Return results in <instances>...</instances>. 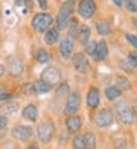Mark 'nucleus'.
Wrapping results in <instances>:
<instances>
[{
	"instance_id": "nucleus-1",
	"label": "nucleus",
	"mask_w": 137,
	"mask_h": 149,
	"mask_svg": "<svg viewBox=\"0 0 137 149\" xmlns=\"http://www.w3.org/2000/svg\"><path fill=\"white\" fill-rule=\"evenodd\" d=\"M115 115L122 124H134L136 123V114L134 109L130 106L128 102L120 100L115 105Z\"/></svg>"
},
{
	"instance_id": "nucleus-2",
	"label": "nucleus",
	"mask_w": 137,
	"mask_h": 149,
	"mask_svg": "<svg viewBox=\"0 0 137 149\" xmlns=\"http://www.w3.org/2000/svg\"><path fill=\"white\" fill-rule=\"evenodd\" d=\"M53 24V16L47 12H41V13H37L33 21H31V25L34 28V31L37 33H44L50 28V25Z\"/></svg>"
},
{
	"instance_id": "nucleus-3",
	"label": "nucleus",
	"mask_w": 137,
	"mask_h": 149,
	"mask_svg": "<svg viewBox=\"0 0 137 149\" xmlns=\"http://www.w3.org/2000/svg\"><path fill=\"white\" fill-rule=\"evenodd\" d=\"M74 5L75 2L74 0H68V2H65L59 12H58V16H56V24H58V28H65L66 24H68V21L71 19V15H72V10H74Z\"/></svg>"
},
{
	"instance_id": "nucleus-4",
	"label": "nucleus",
	"mask_w": 137,
	"mask_h": 149,
	"mask_svg": "<svg viewBox=\"0 0 137 149\" xmlns=\"http://www.w3.org/2000/svg\"><path fill=\"white\" fill-rule=\"evenodd\" d=\"M53 134H55V127H53L52 121L44 120V121H41L38 124V127H37V136H38V139L41 142H44V143L50 142Z\"/></svg>"
},
{
	"instance_id": "nucleus-5",
	"label": "nucleus",
	"mask_w": 137,
	"mask_h": 149,
	"mask_svg": "<svg viewBox=\"0 0 137 149\" xmlns=\"http://www.w3.org/2000/svg\"><path fill=\"white\" fill-rule=\"evenodd\" d=\"M93 120H95V124H96L97 127L103 129V127H108V125L112 124V121H113V115H112V111H111V109L103 108V109H100V111L96 112V115H95Z\"/></svg>"
},
{
	"instance_id": "nucleus-6",
	"label": "nucleus",
	"mask_w": 137,
	"mask_h": 149,
	"mask_svg": "<svg viewBox=\"0 0 137 149\" xmlns=\"http://www.w3.org/2000/svg\"><path fill=\"white\" fill-rule=\"evenodd\" d=\"M78 13L84 19H90L96 13V3L95 0H80L78 3Z\"/></svg>"
},
{
	"instance_id": "nucleus-7",
	"label": "nucleus",
	"mask_w": 137,
	"mask_h": 149,
	"mask_svg": "<svg viewBox=\"0 0 137 149\" xmlns=\"http://www.w3.org/2000/svg\"><path fill=\"white\" fill-rule=\"evenodd\" d=\"M33 129L30 125H15L12 129V136L16 139V140H21V142H25V140H30L33 137Z\"/></svg>"
},
{
	"instance_id": "nucleus-8",
	"label": "nucleus",
	"mask_w": 137,
	"mask_h": 149,
	"mask_svg": "<svg viewBox=\"0 0 137 149\" xmlns=\"http://www.w3.org/2000/svg\"><path fill=\"white\" fill-rule=\"evenodd\" d=\"M80 105H81L80 93H71L70 96H68V100H66V105H65V114L74 115L75 112H78Z\"/></svg>"
},
{
	"instance_id": "nucleus-9",
	"label": "nucleus",
	"mask_w": 137,
	"mask_h": 149,
	"mask_svg": "<svg viewBox=\"0 0 137 149\" xmlns=\"http://www.w3.org/2000/svg\"><path fill=\"white\" fill-rule=\"evenodd\" d=\"M41 80L49 83L50 86H55L61 81V71L55 67H47L43 72H41Z\"/></svg>"
},
{
	"instance_id": "nucleus-10",
	"label": "nucleus",
	"mask_w": 137,
	"mask_h": 149,
	"mask_svg": "<svg viewBox=\"0 0 137 149\" xmlns=\"http://www.w3.org/2000/svg\"><path fill=\"white\" fill-rule=\"evenodd\" d=\"M59 52H61V56L65 58V59L71 58L72 56V52H74V38H71L70 36H65L61 40Z\"/></svg>"
},
{
	"instance_id": "nucleus-11",
	"label": "nucleus",
	"mask_w": 137,
	"mask_h": 149,
	"mask_svg": "<svg viewBox=\"0 0 137 149\" xmlns=\"http://www.w3.org/2000/svg\"><path fill=\"white\" fill-rule=\"evenodd\" d=\"M72 63H74V68H75L78 72H81V74H87L88 70H90V63H88V61H87V58H86L84 53H77V55H74Z\"/></svg>"
},
{
	"instance_id": "nucleus-12",
	"label": "nucleus",
	"mask_w": 137,
	"mask_h": 149,
	"mask_svg": "<svg viewBox=\"0 0 137 149\" xmlns=\"http://www.w3.org/2000/svg\"><path fill=\"white\" fill-rule=\"evenodd\" d=\"M8 71H9L10 75L19 77L22 74V71H24V67H22V63H21L19 59H16V58L12 56V58L8 59Z\"/></svg>"
},
{
	"instance_id": "nucleus-13",
	"label": "nucleus",
	"mask_w": 137,
	"mask_h": 149,
	"mask_svg": "<svg viewBox=\"0 0 137 149\" xmlns=\"http://www.w3.org/2000/svg\"><path fill=\"white\" fill-rule=\"evenodd\" d=\"M99 102H100V95H99V90L96 87H91L87 93V105L88 108L95 109L99 106Z\"/></svg>"
},
{
	"instance_id": "nucleus-14",
	"label": "nucleus",
	"mask_w": 137,
	"mask_h": 149,
	"mask_svg": "<svg viewBox=\"0 0 137 149\" xmlns=\"http://www.w3.org/2000/svg\"><path fill=\"white\" fill-rule=\"evenodd\" d=\"M65 124H66V129L70 130L71 133H75V132H78L81 129V118L78 115H70L66 118Z\"/></svg>"
},
{
	"instance_id": "nucleus-15",
	"label": "nucleus",
	"mask_w": 137,
	"mask_h": 149,
	"mask_svg": "<svg viewBox=\"0 0 137 149\" xmlns=\"http://www.w3.org/2000/svg\"><path fill=\"white\" fill-rule=\"evenodd\" d=\"M106 56H108V45L102 40V41H99V43H96V49H95L93 58L96 61H103Z\"/></svg>"
},
{
	"instance_id": "nucleus-16",
	"label": "nucleus",
	"mask_w": 137,
	"mask_h": 149,
	"mask_svg": "<svg viewBox=\"0 0 137 149\" xmlns=\"http://www.w3.org/2000/svg\"><path fill=\"white\" fill-rule=\"evenodd\" d=\"M37 114H38L37 106L33 105V103L27 105L25 108H24V111H22V117H24L25 120H28V121H31V123L37 121Z\"/></svg>"
},
{
	"instance_id": "nucleus-17",
	"label": "nucleus",
	"mask_w": 137,
	"mask_h": 149,
	"mask_svg": "<svg viewBox=\"0 0 137 149\" xmlns=\"http://www.w3.org/2000/svg\"><path fill=\"white\" fill-rule=\"evenodd\" d=\"M59 40V28H49L47 31H46V36H44V41L46 45L49 46H53L56 41Z\"/></svg>"
},
{
	"instance_id": "nucleus-18",
	"label": "nucleus",
	"mask_w": 137,
	"mask_h": 149,
	"mask_svg": "<svg viewBox=\"0 0 137 149\" xmlns=\"http://www.w3.org/2000/svg\"><path fill=\"white\" fill-rule=\"evenodd\" d=\"M90 36H91V31H90V28H88L87 25L80 27V31H78V36H77V38H78V41H80V45H83V46L88 45Z\"/></svg>"
},
{
	"instance_id": "nucleus-19",
	"label": "nucleus",
	"mask_w": 137,
	"mask_h": 149,
	"mask_svg": "<svg viewBox=\"0 0 137 149\" xmlns=\"http://www.w3.org/2000/svg\"><path fill=\"white\" fill-rule=\"evenodd\" d=\"M66 28H68V36H70L71 38H77L78 36V31H80V25L75 19H70L66 24Z\"/></svg>"
},
{
	"instance_id": "nucleus-20",
	"label": "nucleus",
	"mask_w": 137,
	"mask_h": 149,
	"mask_svg": "<svg viewBox=\"0 0 137 149\" xmlns=\"http://www.w3.org/2000/svg\"><path fill=\"white\" fill-rule=\"evenodd\" d=\"M33 84H34L35 93H47V92L52 90V86H50V84H49V83H46V81H43L41 78L37 80V81L33 83Z\"/></svg>"
},
{
	"instance_id": "nucleus-21",
	"label": "nucleus",
	"mask_w": 137,
	"mask_h": 149,
	"mask_svg": "<svg viewBox=\"0 0 137 149\" xmlns=\"http://www.w3.org/2000/svg\"><path fill=\"white\" fill-rule=\"evenodd\" d=\"M121 90L117 87V86H108L106 89H105V95H106V97H108V100H113V99H118L120 96H121Z\"/></svg>"
},
{
	"instance_id": "nucleus-22",
	"label": "nucleus",
	"mask_w": 137,
	"mask_h": 149,
	"mask_svg": "<svg viewBox=\"0 0 137 149\" xmlns=\"http://www.w3.org/2000/svg\"><path fill=\"white\" fill-rule=\"evenodd\" d=\"M84 149H96V136L95 133H86L84 134Z\"/></svg>"
},
{
	"instance_id": "nucleus-23",
	"label": "nucleus",
	"mask_w": 137,
	"mask_h": 149,
	"mask_svg": "<svg viewBox=\"0 0 137 149\" xmlns=\"http://www.w3.org/2000/svg\"><path fill=\"white\" fill-rule=\"evenodd\" d=\"M115 86H117L121 92H124V90H128V89L131 87V83H130V80H128L125 75H118Z\"/></svg>"
},
{
	"instance_id": "nucleus-24",
	"label": "nucleus",
	"mask_w": 137,
	"mask_h": 149,
	"mask_svg": "<svg viewBox=\"0 0 137 149\" xmlns=\"http://www.w3.org/2000/svg\"><path fill=\"white\" fill-rule=\"evenodd\" d=\"M96 28H97V33L100 36H106V34L111 33V25L106 22V21H103V19H100V21L96 22Z\"/></svg>"
},
{
	"instance_id": "nucleus-25",
	"label": "nucleus",
	"mask_w": 137,
	"mask_h": 149,
	"mask_svg": "<svg viewBox=\"0 0 137 149\" xmlns=\"http://www.w3.org/2000/svg\"><path fill=\"white\" fill-rule=\"evenodd\" d=\"M0 111H2V114H8V115H9V114H15V112L18 111V105L9 100L8 103H3V105H2Z\"/></svg>"
},
{
	"instance_id": "nucleus-26",
	"label": "nucleus",
	"mask_w": 137,
	"mask_h": 149,
	"mask_svg": "<svg viewBox=\"0 0 137 149\" xmlns=\"http://www.w3.org/2000/svg\"><path fill=\"white\" fill-rule=\"evenodd\" d=\"M37 61H38V63H47L50 61L49 52L46 50V49H38V52H37Z\"/></svg>"
},
{
	"instance_id": "nucleus-27",
	"label": "nucleus",
	"mask_w": 137,
	"mask_h": 149,
	"mask_svg": "<svg viewBox=\"0 0 137 149\" xmlns=\"http://www.w3.org/2000/svg\"><path fill=\"white\" fill-rule=\"evenodd\" d=\"M72 146H74V149H84V136H81V134L74 136Z\"/></svg>"
},
{
	"instance_id": "nucleus-28",
	"label": "nucleus",
	"mask_w": 137,
	"mask_h": 149,
	"mask_svg": "<svg viewBox=\"0 0 137 149\" xmlns=\"http://www.w3.org/2000/svg\"><path fill=\"white\" fill-rule=\"evenodd\" d=\"M68 93H70V86H68L66 83L61 84V86L58 87V90H56V95H58L59 97H65Z\"/></svg>"
},
{
	"instance_id": "nucleus-29",
	"label": "nucleus",
	"mask_w": 137,
	"mask_h": 149,
	"mask_svg": "<svg viewBox=\"0 0 137 149\" xmlns=\"http://www.w3.org/2000/svg\"><path fill=\"white\" fill-rule=\"evenodd\" d=\"M125 9L128 12L137 13V0H125Z\"/></svg>"
},
{
	"instance_id": "nucleus-30",
	"label": "nucleus",
	"mask_w": 137,
	"mask_h": 149,
	"mask_svg": "<svg viewBox=\"0 0 137 149\" xmlns=\"http://www.w3.org/2000/svg\"><path fill=\"white\" fill-rule=\"evenodd\" d=\"M120 68H121L122 71H125V72H131V71L134 70V67L128 62V59H122V61L120 62Z\"/></svg>"
},
{
	"instance_id": "nucleus-31",
	"label": "nucleus",
	"mask_w": 137,
	"mask_h": 149,
	"mask_svg": "<svg viewBox=\"0 0 137 149\" xmlns=\"http://www.w3.org/2000/svg\"><path fill=\"white\" fill-rule=\"evenodd\" d=\"M22 93H25V95H35L34 84H31V83L24 84V86H22Z\"/></svg>"
},
{
	"instance_id": "nucleus-32",
	"label": "nucleus",
	"mask_w": 137,
	"mask_h": 149,
	"mask_svg": "<svg viewBox=\"0 0 137 149\" xmlns=\"http://www.w3.org/2000/svg\"><path fill=\"white\" fill-rule=\"evenodd\" d=\"M113 146H115V149H128V143L125 139H117L113 142Z\"/></svg>"
},
{
	"instance_id": "nucleus-33",
	"label": "nucleus",
	"mask_w": 137,
	"mask_h": 149,
	"mask_svg": "<svg viewBox=\"0 0 137 149\" xmlns=\"http://www.w3.org/2000/svg\"><path fill=\"white\" fill-rule=\"evenodd\" d=\"M95 49H96V43H95V41H88V45H86V53L90 55V56H93Z\"/></svg>"
},
{
	"instance_id": "nucleus-34",
	"label": "nucleus",
	"mask_w": 137,
	"mask_h": 149,
	"mask_svg": "<svg viewBox=\"0 0 137 149\" xmlns=\"http://www.w3.org/2000/svg\"><path fill=\"white\" fill-rule=\"evenodd\" d=\"M127 59H128V62L131 63L133 67H137V52H131Z\"/></svg>"
},
{
	"instance_id": "nucleus-35",
	"label": "nucleus",
	"mask_w": 137,
	"mask_h": 149,
	"mask_svg": "<svg viewBox=\"0 0 137 149\" xmlns=\"http://www.w3.org/2000/svg\"><path fill=\"white\" fill-rule=\"evenodd\" d=\"M125 38L130 41V43L137 49V36H133V34H125Z\"/></svg>"
},
{
	"instance_id": "nucleus-36",
	"label": "nucleus",
	"mask_w": 137,
	"mask_h": 149,
	"mask_svg": "<svg viewBox=\"0 0 137 149\" xmlns=\"http://www.w3.org/2000/svg\"><path fill=\"white\" fill-rule=\"evenodd\" d=\"M8 127V118L0 115V132H5V129Z\"/></svg>"
},
{
	"instance_id": "nucleus-37",
	"label": "nucleus",
	"mask_w": 137,
	"mask_h": 149,
	"mask_svg": "<svg viewBox=\"0 0 137 149\" xmlns=\"http://www.w3.org/2000/svg\"><path fill=\"white\" fill-rule=\"evenodd\" d=\"M12 99V95H9V93H2L0 95V100H3V102H9Z\"/></svg>"
},
{
	"instance_id": "nucleus-38",
	"label": "nucleus",
	"mask_w": 137,
	"mask_h": 149,
	"mask_svg": "<svg viewBox=\"0 0 137 149\" xmlns=\"http://www.w3.org/2000/svg\"><path fill=\"white\" fill-rule=\"evenodd\" d=\"M37 2H38V6H40L43 10L47 9V0H37Z\"/></svg>"
},
{
	"instance_id": "nucleus-39",
	"label": "nucleus",
	"mask_w": 137,
	"mask_h": 149,
	"mask_svg": "<svg viewBox=\"0 0 137 149\" xmlns=\"http://www.w3.org/2000/svg\"><path fill=\"white\" fill-rule=\"evenodd\" d=\"M113 3H115L118 8H121V6H122V3H124V0H113Z\"/></svg>"
},
{
	"instance_id": "nucleus-40",
	"label": "nucleus",
	"mask_w": 137,
	"mask_h": 149,
	"mask_svg": "<svg viewBox=\"0 0 137 149\" xmlns=\"http://www.w3.org/2000/svg\"><path fill=\"white\" fill-rule=\"evenodd\" d=\"M3 74H5V67L2 65V63H0V78L3 77Z\"/></svg>"
},
{
	"instance_id": "nucleus-41",
	"label": "nucleus",
	"mask_w": 137,
	"mask_h": 149,
	"mask_svg": "<svg viewBox=\"0 0 137 149\" xmlns=\"http://www.w3.org/2000/svg\"><path fill=\"white\" fill-rule=\"evenodd\" d=\"M25 5L28 6V9H33V3H31V0H25Z\"/></svg>"
},
{
	"instance_id": "nucleus-42",
	"label": "nucleus",
	"mask_w": 137,
	"mask_h": 149,
	"mask_svg": "<svg viewBox=\"0 0 137 149\" xmlns=\"http://www.w3.org/2000/svg\"><path fill=\"white\" fill-rule=\"evenodd\" d=\"M27 149H38V146H37V145H31V146H28Z\"/></svg>"
},
{
	"instance_id": "nucleus-43",
	"label": "nucleus",
	"mask_w": 137,
	"mask_h": 149,
	"mask_svg": "<svg viewBox=\"0 0 137 149\" xmlns=\"http://www.w3.org/2000/svg\"><path fill=\"white\" fill-rule=\"evenodd\" d=\"M134 25H136V27H137V18H136V19H134Z\"/></svg>"
},
{
	"instance_id": "nucleus-44",
	"label": "nucleus",
	"mask_w": 137,
	"mask_h": 149,
	"mask_svg": "<svg viewBox=\"0 0 137 149\" xmlns=\"http://www.w3.org/2000/svg\"><path fill=\"white\" fill-rule=\"evenodd\" d=\"M0 18H2V12H0Z\"/></svg>"
}]
</instances>
